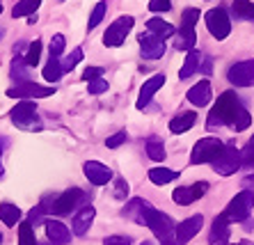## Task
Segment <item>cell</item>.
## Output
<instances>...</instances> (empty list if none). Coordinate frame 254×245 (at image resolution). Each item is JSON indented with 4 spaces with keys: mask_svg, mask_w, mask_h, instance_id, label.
Listing matches in <instances>:
<instances>
[{
    "mask_svg": "<svg viewBox=\"0 0 254 245\" xmlns=\"http://www.w3.org/2000/svg\"><path fill=\"white\" fill-rule=\"evenodd\" d=\"M0 12H2V5H0Z\"/></svg>",
    "mask_w": 254,
    "mask_h": 245,
    "instance_id": "53",
    "label": "cell"
},
{
    "mask_svg": "<svg viewBox=\"0 0 254 245\" xmlns=\"http://www.w3.org/2000/svg\"><path fill=\"white\" fill-rule=\"evenodd\" d=\"M177 177H179V172L167 170V168H151L149 170V179L154 181L156 185H165V184H170V181H174Z\"/></svg>",
    "mask_w": 254,
    "mask_h": 245,
    "instance_id": "29",
    "label": "cell"
},
{
    "mask_svg": "<svg viewBox=\"0 0 254 245\" xmlns=\"http://www.w3.org/2000/svg\"><path fill=\"white\" fill-rule=\"evenodd\" d=\"M195 28H184L181 25V30H179V37L177 42H174V46H177V51H192V46H195Z\"/></svg>",
    "mask_w": 254,
    "mask_h": 245,
    "instance_id": "26",
    "label": "cell"
},
{
    "mask_svg": "<svg viewBox=\"0 0 254 245\" xmlns=\"http://www.w3.org/2000/svg\"><path fill=\"white\" fill-rule=\"evenodd\" d=\"M113 195L117 199H126V195H128V184H126L124 179H117V184H115V190Z\"/></svg>",
    "mask_w": 254,
    "mask_h": 245,
    "instance_id": "43",
    "label": "cell"
},
{
    "mask_svg": "<svg viewBox=\"0 0 254 245\" xmlns=\"http://www.w3.org/2000/svg\"><path fill=\"white\" fill-rule=\"evenodd\" d=\"M140 245H151V243H140Z\"/></svg>",
    "mask_w": 254,
    "mask_h": 245,
    "instance_id": "51",
    "label": "cell"
},
{
    "mask_svg": "<svg viewBox=\"0 0 254 245\" xmlns=\"http://www.w3.org/2000/svg\"><path fill=\"white\" fill-rule=\"evenodd\" d=\"M252 209H254V192L241 190L236 197L227 204V209L222 211L220 215H222L229 225H231V222H248Z\"/></svg>",
    "mask_w": 254,
    "mask_h": 245,
    "instance_id": "3",
    "label": "cell"
},
{
    "mask_svg": "<svg viewBox=\"0 0 254 245\" xmlns=\"http://www.w3.org/2000/svg\"><path fill=\"white\" fill-rule=\"evenodd\" d=\"M64 46H66L64 35H55L53 39H51V46H48V51H51V58H60V55L64 53Z\"/></svg>",
    "mask_w": 254,
    "mask_h": 245,
    "instance_id": "37",
    "label": "cell"
},
{
    "mask_svg": "<svg viewBox=\"0 0 254 245\" xmlns=\"http://www.w3.org/2000/svg\"><path fill=\"white\" fill-rule=\"evenodd\" d=\"M28 23L32 25V23H37V14H32V16H28Z\"/></svg>",
    "mask_w": 254,
    "mask_h": 245,
    "instance_id": "47",
    "label": "cell"
},
{
    "mask_svg": "<svg viewBox=\"0 0 254 245\" xmlns=\"http://www.w3.org/2000/svg\"><path fill=\"white\" fill-rule=\"evenodd\" d=\"M0 37H2V30H0Z\"/></svg>",
    "mask_w": 254,
    "mask_h": 245,
    "instance_id": "54",
    "label": "cell"
},
{
    "mask_svg": "<svg viewBox=\"0 0 254 245\" xmlns=\"http://www.w3.org/2000/svg\"><path fill=\"white\" fill-rule=\"evenodd\" d=\"M231 85L236 87H252L254 85V60H245V62H236L227 71Z\"/></svg>",
    "mask_w": 254,
    "mask_h": 245,
    "instance_id": "11",
    "label": "cell"
},
{
    "mask_svg": "<svg viewBox=\"0 0 254 245\" xmlns=\"http://www.w3.org/2000/svg\"><path fill=\"white\" fill-rule=\"evenodd\" d=\"M195 122H197V115L190 113V110H186V113L177 115V117L170 122V131L177 133V135L179 133H186V131H190V128L195 126Z\"/></svg>",
    "mask_w": 254,
    "mask_h": 245,
    "instance_id": "23",
    "label": "cell"
},
{
    "mask_svg": "<svg viewBox=\"0 0 254 245\" xmlns=\"http://www.w3.org/2000/svg\"><path fill=\"white\" fill-rule=\"evenodd\" d=\"M241 161H243V168H250V165H254V135L248 140L245 149H241Z\"/></svg>",
    "mask_w": 254,
    "mask_h": 245,
    "instance_id": "38",
    "label": "cell"
},
{
    "mask_svg": "<svg viewBox=\"0 0 254 245\" xmlns=\"http://www.w3.org/2000/svg\"><path fill=\"white\" fill-rule=\"evenodd\" d=\"M83 172H85V177L89 179V184H94V185H106L108 181L113 179L110 168H106V165L99 163V161H87L83 165Z\"/></svg>",
    "mask_w": 254,
    "mask_h": 245,
    "instance_id": "15",
    "label": "cell"
},
{
    "mask_svg": "<svg viewBox=\"0 0 254 245\" xmlns=\"http://www.w3.org/2000/svg\"><path fill=\"white\" fill-rule=\"evenodd\" d=\"M9 117L12 122L23 128V131H42V124H39V115H37V106L35 101H21L16 103V108L9 110Z\"/></svg>",
    "mask_w": 254,
    "mask_h": 245,
    "instance_id": "5",
    "label": "cell"
},
{
    "mask_svg": "<svg viewBox=\"0 0 254 245\" xmlns=\"http://www.w3.org/2000/svg\"><path fill=\"white\" fill-rule=\"evenodd\" d=\"M62 62H60V58H51L48 60V64L44 66V78H46L48 83H58L60 78H62Z\"/></svg>",
    "mask_w": 254,
    "mask_h": 245,
    "instance_id": "32",
    "label": "cell"
},
{
    "mask_svg": "<svg viewBox=\"0 0 254 245\" xmlns=\"http://www.w3.org/2000/svg\"><path fill=\"white\" fill-rule=\"evenodd\" d=\"M231 9L241 21H254V2H250V0H234Z\"/></svg>",
    "mask_w": 254,
    "mask_h": 245,
    "instance_id": "28",
    "label": "cell"
},
{
    "mask_svg": "<svg viewBox=\"0 0 254 245\" xmlns=\"http://www.w3.org/2000/svg\"><path fill=\"white\" fill-rule=\"evenodd\" d=\"M42 42H39V39H35V42L32 44H28V53L23 55V62L28 66H37L39 64V58H42Z\"/></svg>",
    "mask_w": 254,
    "mask_h": 245,
    "instance_id": "34",
    "label": "cell"
},
{
    "mask_svg": "<svg viewBox=\"0 0 254 245\" xmlns=\"http://www.w3.org/2000/svg\"><path fill=\"white\" fill-rule=\"evenodd\" d=\"M147 32L160 37V39H167V37L174 35V28H172L167 21H163V18H149L147 21Z\"/></svg>",
    "mask_w": 254,
    "mask_h": 245,
    "instance_id": "25",
    "label": "cell"
},
{
    "mask_svg": "<svg viewBox=\"0 0 254 245\" xmlns=\"http://www.w3.org/2000/svg\"><path fill=\"white\" fill-rule=\"evenodd\" d=\"M201 60H204V55L199 53V51H188V55H186V60H184V66H181V71H179V78L181 80H186V78L190 76H195L197 71H199V66H201Z\"/></svg>",
    "mask_w": 254,
    "mask_h": 245,
    "instance_id": "22",
    "label": "cell"
},
{
    "mask_svg": "<svg viewBox=\"0 0 254 245\" xmlns=\"http://www.w3.org/2000/svg\"><path fill=\"white\" fill-rule=\"evenodd\" d=\"M165 85V73H156V76H151L149 80H144V85H142V90H140V96H137V103L135 106L140 108H147L149 101L154 99V94L160 90Z\"/></svg>",
    "mask_w": 254,
    "mask_h": 245,
    "instance_id": "16",
    "label": "cell"
},
{
    "mask_svg": "<svg viewBox=\"0 0 254 245\" xmlns=\"http://www.w3.org/2000/svg\"><path fill=\"white\" fill-rule=\"evenodd\" d=\"M103 76V69H101V66H87V69H85L83 71V80H96V78H101Z\"/></svg>",
    "mask_w": 254,
    "mask_h": 245,
    "instance_id": "44",
    "label": "cell"
},
{
    "mask_svg": "<svg viewBox=\"0 0 254 245\" xmlns=\"http://www.w3.org/2000/svg\"><path fill=\"white\" fill-rule=\"evenodd\" d=\"M222 149H225V142H222V140L213 138V135H208V138H201V140H197L195 147H192V154H190V163H192V165H204V163H213L220 154H222Z\"/></svg>",
    "mask_w": 254,
    "mask_h": 245,
    "instance_id": "4",
    "label": "cell"
},
{
    "mask_svg": "<svg viewBox=\"0 0 254 245\" xmlns=\"http://www.w3.org/2000/svg\"><path fill=\"white\" fill-rule=\"evenodd\" d=\"M252 124V117L250 113L243 108L241 99L236 96V92H222L218 96L215 106L211 108L208 113L206 126L208 128H215V126H229L231 131H245Z\"/></svg>",
    "mask_w": 254,
    "mask_h": 245,
    "instance_id": "1",
    "label": "cell"
},
{
    "mask_svg": "<svg viewBox=\"0 0 254 245\" xmlns=\"http://www.w3.org/2000/svg\"><path fill=\"white\" fill-rule=\"evenodd\" d=\"M94 218H96V209L94 206H83V209L78 211L76 215H73V234L76 236H83V234H87V229L92 227V222H94Z\"/></svg>",
    "mask_w": 254,
    "mask_h": 245,
    "instance_id": "20",
    "label": "cell"
},
{
    "mask_svg": "<svg viewBox=\"0 0 254 245\" xmlns=\"http://www.w3.org/2000/svg\"><path fill=\"white\" fill-rule=\"evenodd\" d=\"M103 245H130L128 236H108Z\"/></svg>",
    "mask_w": 254,
    "mask_h": 245,
    "instance_id": "45",
    "label": "cell"
},
{
    "mask_svg": "<svg viewBox=\"0 0 254 245\" xmlns=\"http://www.w3.org/2000/svg\"><path fill=\"white\" fill-rule=\"evenodd\" d=\"M197 21H199V9H195V7L184 9V14H181V25L184 28H195Z\"/></svg>",
    "mask_w": 254,
    "mask_h": 245,
    "instance_id": "36",
    "label": "cell"
},
{
    "mask_svg": "<svg viewBox=\"0 0 254 245\" xmlns=\"http://www.w3.org/2000/svg\"><path fill=\"white\" fill-rule=\"evenodd\" d=\"M236 245H250V243H236Z\"/></svg>",
    "mask_w": 254,
    "mask_h": 245,
    "instance_id": "49",
    "label": "cell"
},
{
    "mask_svg": "<svg viewBox=\"0 0 254 245\" xmlns=\"http://www.w3.org/2000/svg\"><path fill=\"white\" fill-rule=\"evenodd\" d=\"M46 236L51 241V245H66L71 241V232L64 222L60 220H46Z\"/></svg>",
    "mask_w": 254,
    "mask_h": 245,
    "instance_id": "18",
    "label": "cell"
},
{
    "mask_svg": "<svg viewBox=\"0 0 254 245\" xmlns=\"http://www.w3.org/2000/svg\"><path fill=\"white\" fill-rule=\"evenodd\" d=\"M133 25H135L133 16H119L117 21H113V23L108 25L106 35H103V44L110 48L122 46V44L126 42V35L133 30Z\"/></svg>",
    "mask_w": 254,
    "mask_h": 245,
    "instance_id": "8",
    "label": "cell"
},
{
    "mask_svg": "<svg viewBox=\"0 0 254 245\" xmlns=\"http://www.w3.org/2000/svg\"><path fill=\"white\" fill-rule=\"evenodd\" d=\"M211 96H213V87H211L208 80H199V83L192 85V87L188 90V101L197 108L206 106V103L211 101Z\"/></svg>",
    "mask_w": 254,
    "mask_h": 245,
    "instance_id": "19",
    "label": "cell"
},
{
    "mask_svg": "<svg viewBox=\"0 0 254 245\" xmlns=\"http://www.w3.org/2000/svg\"><path fill=\"white\" fill-rule=\"evenodd\" d=\"M5 144H7V142H5L2 138H0V156H2V147H5Z\"/></svg>",
    "mask_w": 254,
    "mask_h": 245,
    "instance_id": "48",
    "label": "cell"
},
{
    "mask_svg": "<svg viewBox=\"0 0 254 245\" xmlns=\"http://www.w3.org/2000/svg\"><path fill=\"white\" fill-rule=\"evenodd\" d=\"M241 185H243V190L254 192V174H248V177L241 181Z\"/></svg>",
    "mask_w": 254,
    "mask_h": 245,
    "instance_id": "46",
    "label": "cell"
},
{
    "mask_svg": "<svg viewBox=\"0 0 254 245\" xmlns=\"http://www.w3.org/2000/svg\"><path fill=\"white\" fill-rule=\"evenodd\" d=\"M103 16H106V2L101 0V2H96L94 12H92V16H89V21H87V28H89V30H94L96 25L103 21Z\"/></svg>",
    "mask_w": 254,
    "mask_h": 245,
    "instance_id": "35",
    "label": "cell"
},
{
    "mask_svg": "<svg viewBox=\"0 0 254 245\" xmlns=\"http://www.w3.org/2000/svg\"><path fill=\"white\" fill-rule=\"evenodd\" d=\"M124 142H126V131H119V133H115V135H110V138L106 140V147L108 149H117V147H122Z\"/></svg>",
    "mask_w": 254,
    "mask_h": 245,
    "instance_id": "40",
    "label": "cell"
},
{
    "mask_svg": "<svg viewBox=\"0 0 254 245\" xmlns=\"http://www.w3.org/2000/svg\"><path fill=\"white\" fill-rule=\"evenodd\" d=\"M204 23H206V30L211 32V37L213 39H218V42L227 39L229 32H231V21H229V16H227V12L222 9V7H215V9L206 12Z\"/></svg>",
    "mask_w": 254,
    "mask_h": 245,
    "instance_id": "7",
    "label": "cell"
},
{
    "mask_svg": "<svg viewBox=\"0 0 254 245\" xmlns=\"http://www.w3.org/2000/svg\"><path fill=\"white\" fill-rule=\"evenodd\" d=\"M206 190H208L206 181H199V184H192V185H179V188H174V192H172V199L177 204H181V206H188V204L197 202L199 197H204Z\"/></svg>",
    "mask_w": 254,
    "mask_h": 245,
    "instance_id": "13",
    "label": "cell"
},
{
    "mask_svg": "<svg viewBox=\"0 0 254 245\" xmlns=\"http://www.w3.org/2000/svg\"><path fill=\"white\" fill-rule=\"evenodd\" d=\"M201 225H204V218H201V213H195V215H190V218H186L184 222H179V225H177V243L179 245L190 243V241H192L197 234H199Z\"/></svg>",
    "mask_w": 254,
    "mask_h": 245,
    "instance_id": "14",
    "label": "cell"
},
{
    "mask_svg": "<svg viewBox=\"0 0 254 245\" xmlns=\"http://www.w3.org/2000/svg\"><path fill=\"white\" fill-rule=\"evenodd\" d=\"M137 44H140L142 58H147V60H160L165 55V39H160L151 32H142L137 37Z\"/></svg>",
    "mask_w": 254,
    "mask_h": 245,
    "instance_id": "12",
    "label": "cell"
},
{
    "mask_svg": "<svg viewBox=\"0 0 254 245\" xmlns=\"http://www.w3.org/2000/svg\"><path fill=\"white\" fill-rule=\"evenodd\" d=\"M18 245H39L35 236V225L30 220L18 225Z\"/></svg>",
    "mask_w": 254,
    "mask_h": 245,
    "instance_id": "30",
    "label": "cell"
},
{
    "mask_svg": "<svg viewBox=\"0 0 254 245\" xmlns=\"http://www.w3.org/2000/svg\"><path fill=\"white\" fill-rule=\"evenodd\" d=\"M0 243H2V234H0Z\"/></svg>",
    "mask_w": 254,
    "mask_h": 245,
    "instance_id": "50",
    "label": "cell"
},
{
    "mask_svg": "<svg viewBox=\"0 0 254 245\" xmlns=\"http://www.w3.org/2000/svg\"><path fill=\"white\" fill-rule=\"evenodd\" d=\"M229 236H231L229 222H227L222 215H218L211 227V239L208 241H211V245H229Z\"/></svg>",
    "mask_w": 254,
    "mask_h": 245,
    "instance_id": "21",
    "label": "cell"
},
{
    "mask_svg": "<svg viewBox=\"0 0 254 245\" xmlns=\"http://www.w3.org/2000/svg\"><path fill=\"white\" fill-rule=\"evenodd\" d=\"M103 92H108V80H103V78L89 80V94H103Z\"/></svg>",
    "mask_w": 254,
    "mask_h": 245,
    "instance_id": "41",
    "label": "cell"
},
{
    "mask_svg": "<svg viewBox=\"0 0 254 245\" xmlns=\"http://www.w3.org/2000/svg\"><path fill=\"white\" fill-rule=\"evenodd\" d=\"M80 60H83V48H73V51L69 53V58L62 62V69H64V71H71Z\"/></svg>",
    "mask_w": 254,
    "mask_h": 245,
    "instance_id": "39",
    "label": "cell"
},
{
    "mask_svg": "<svg viewBox=\"0 0 254 245\" xmlns=\"http://www.w3.org/2000/svg\"><path fill=\"white\" fill-rule=\"evenodd\" d=\"M0 174H2V165H0Z\"/></svg>",
    "mask_w": 254,
    "mask_h": 245,
    "instance_id": "52",
    "label": "cell"
},
{
    "mask_svg": "<svg viewBox=\"0 0 254 245\" xmlns=\"http://www.w3.org/2000/svg\"><path fill=\"white\" fill-rule=\"evenodd\" d=\"M149 211H151V204L144 202V199H140V197H135V199H130V202L126 204L122 213H124L128 220L135 222V225H147Z\"/></svg>",
    "mask_w": 254,
    "mask_h": 245,
    "instance_id": "17",
    "label": "cell"
},
{
    "mask_svg": "<svg viewBox=\"0 0 254 245\" xmlns=\"http://www.w3.org/2000/svg\"><path fill=\"white\" fill-rule=\"evenodd\" d=\"M44 0H21V2H16L12 9V16L14 18H21V16H32V14L39 9V5H42Z\"/></svg>",
    "mask_w": 254,
    "mask_h": 245,
    "instance_id": "27",
    "label": "cell"
},
{
    "mask_svg": "<svg viewBox=\"0 0 254 245\" xmlns=\"http://www.w3.org/2000/svg\"><path fill=\"white\" fill-rule=\"evenodd\" d=\"M149 9H151V12H170L172 2L170 0H151V2H149Z\"/></svg>",
    "mask_w": 254,
    "mask_h": 245,
    "instance_id": "42",
    "label": "cell"
},
{
    "mask_svg": "<svg viewBox=\"0 0 254 245\" xmlns=\"http://www.w3.org/2000/svg\"><path fill=\"white\" fill-rule=\"evenodd\" d=\"M18 220H21V209L16 204H9V202L0 204V222H5L7 227H16Z\"/></svg>",
    "mask_w": 254,
    "mask_h": 245,
    "instance_id": "24",
    "label": "cell"
},
{
    "mask_svg": "<svg viewBox=\"0 0 254 245\" xmlns=\"http://www.w3.org/2000/svg\"><path fill=\"white\" fill-rule=\"evenodd\" d=\"M0 5H2V0H0Z\"/></svg>",
    "mask_w": 254,
    "mask_h": 245,
    "instance_id": "55",
    "label": "cell"
},
{
    "mask_svg": "<svg viewBox=\"0 0 254 245\" xmlns=\"http://www.w3.org/2000/svg\"><path fill=\"white\" fill-rule=\"evenodd\" d=\"M147 227L154 232V236L160 241V245H179L174 220H172L167 213H163V211L151 206V211H149V215H147Z\"/></svg>",
    "mask_w": 254,
    "mask_h": 245,
    "instance_id": "2",
    "label": "cell"
},
{
    "mask_svg": "<svg viewBox=\"0 0 254 245\" xmlns=\"http://www.w3.org/2000/svg\"><path fill=\"white\" fill-rule=\"evenodd\" d=\"M51 94H55L53 87H44V85H37V83H32V80L7 90V96H12V99H28V101L30 99H46V96H51Z\"/></svg>",
    "mask_w": 254,
    "mask_h": 245,
    "instance_id": "10",
    "label": "cell"
},
{
    "mask_svg": "<svg viewBox=\"0 0 254 245\" xmlns=\"http://www.w3.org/2000/svg\"><path fill=\"white\" fill-rule=\"evenodd\" d=\"M241 168H243L241 151L236 149V144L234 142L225 144L222 154L213 161V170H215V174H220V177H231V174H236Z\"/></svg>",
    "mask_w": 254,
    "mask_h": 245,
    "instance_id": "6",
    "label": "cell"
},
{
    "mask_svg": "<svg viewBox=\"0 0 254 245\" xmlns=\"http://www.w3.org/2000/svg\"><path fill=\"white\" fill-rule=\"evenodd\" d=\"M87 199V195H85L80 188H69V190H64L60 197L53 199V204H51V211H53L55 215H64V213H71V211L76 209V206H80V204Z\"/></svg>",
    "mask_w": 254,
    "mask_h": 245,
    "instance_id": "9",
    "label": "cell"
},
{
    "mask_svg": "<svg viewBox=\"0 0 254 245\" xmlns=\"http://www.w3.org/2000/svg\"><path fill=\"white\" fill-rule=\"evenodd\" d=\"M144 149H147V156L151 158V161H156V163H163V161H165V144L160 142V140H156V138L147 140Z\"/></svg>",
    "mask_w": 254,
    "mask_h": 245,
    "instance_id": "31",
    "label": "cell"
},
{
    "mask_svg": "<svg viewBox=\"0 0 254 245\" xmlns=\"http://www.w3.org/2000/svg\"><path fill=\"white\" fill-rule=\"evenodd\" d=\"M12 78L16 80V85L28 83V64L23 62V55H16V60L12 62V69H9Z\"/></svg>",
    "mask_w": 254,
    "mask_h": 245,
    "instance_id": "33",
    "label": "cell"
}]
</instances>
